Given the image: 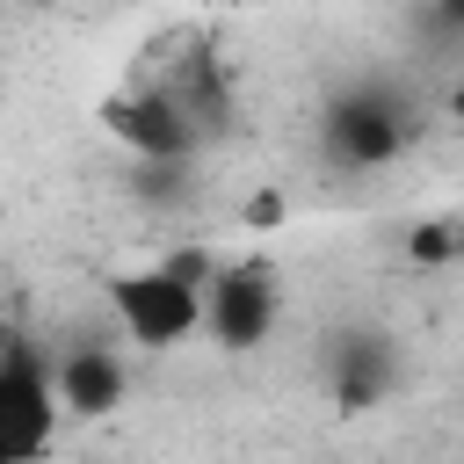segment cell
<instances>
[{
  "label": "cell",
  "mask_w": 464,
  "mask_h": 464,
  "mask_svg": "<svg viewBox=\"0 0 464 464\" xmlns=\"http://www.w3.org/2000/svg\"><path fill=\"white\" fill-rule=\"evenodd\" d=\"M203 261H152V268H123L109 283V312L116 334L138 355H167L188 334H203Z\"/></svg>",
  "instance_id": "obj_1"
},
{
  "label": "cell",
  "mask_w": 464,
  "mask_h": 464,
  "mask_svg": "<svg viewBox=\"0 0 464 464\" xmlns=\"http://www.w3.org/2000/svg\"><path fill=\"white\" fill-rule=\"evenodd\" d=\"M102 130H109L130 160H145V167H181V160L203 152L196 116H188L167 87H123V94H109V102H102Z\"/></svg>",
  "instance_id": "obj_2"
},
{
  "label": "cell",
  "mask_w": 464,
  "mask_h": 464,
  "mask_svg": "<svg viewBox=\"0 0 464 464\" xmlns=\"http://www.w3.org/2000/svg\"><path fill=\"white\" fill-rule=\"evenodd\" d=\"M58 384H51V362L36 348H7L0 355V464H36L58 435Z\"/></svg>",
  "instance_id": "obj_3"
},
{
  "label": "cell",
  "mask_w": 464,
  "mask_h": 464,
  "mask_svg": "<svg viewBox=\"0 0 464 464\" xmlns=\"http://www.w3.org/2000/svg\"><path fill=\"white\" fill-rule=\"evenodd\" d=\"M406 138H413V109L384 87H348L319 123V145L341 167H392L406 152Z\"/></svg>",
  "instance_id": "obj_4"
},
{
  "label": "cell",
  "mask_w": 464,
  "mask_h": 464,
  "mask_svg": "<svg viewBox=\"0 0 464 464\" xmlns=\"http://www.w3.org/2000/svg\"><path fill=\"white\" fill-rule=\"evenodd\" d=\"M276 312H283L276 276L254 268V261L218 268V276L203 283V334H210L218 348H261V341L276 334Z\"/></svg>",
  "instance_id": "obj_5"
},
{
  "label": "cell",
  "mask_w": 464,
  "mask_h": 464,
  "mask_svg": "<svg viewBox=\"0 0 464 464\" xmlns=\"http://www.w3.org/2000/svg\"><path fill=\"white\" fill-rule=\"evenodd\" d=\"M51 384H58V406L65 413H80V420H94V413H116L123 406V355L109 348V341H80V348H65L58 362H51Z\"/></svg>",
  "instance_id": "obj_6"
},
{
  "label": "cell",
  "mask_w": 464,
  "mask_h": 464,
  "mask_svg": "<svg viewBox=\"0 0 464 464\" xmlns=\"http://www.w3.org/2000/svg\"><path fill=\"white\" fill-rule=\"evenodd\" d=\"M377 384H384V355H377L370 341H355V348L341 355V399H348V406H370Z\"/></svg>",
  "instance_id": "obj_7"
},
{
  "label": "cell",
  "mask_w": 464,
  "mask_h": 464,
  "mask_svg": "<svg viewBox=\"0 0 464 464\" xmlns=\"http://www.w3.org/2000/svg\"><path fill=\"white\" fill-rule=\"evenodd\" d=\"M435 14H442L450 29H464V0H435Z\"/></svg>",
  "instance_id": "obj_8"
},
{
  "label": "cell",
  "mask_w": 464,
  "mask_h": 464,
  "mask_svg": "<svg viewBox=\"0 0 464 464\" xmlns=\"http://www.w3.org/2000/svg\"><path fill=\"white\" fill-rule=\"evenodd\" d=\"M7 348H14V334H7V312H0V355H7Z\"/></svg>",
  "instance_id": "obj_9"
}]
</instances>
